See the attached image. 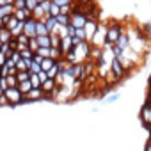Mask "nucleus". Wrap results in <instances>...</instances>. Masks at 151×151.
<instances>
[{
    "label": "nucleus",
    "instance_id": "obj_1",
    "mask_svg": "<svg viewBox=\"0 0 151 151\" xmlns=\"http://www.w3.org/2000/svg\"><path fill=\"white\" fill-rule=\"evenodd\" d=\"M4 94H6L7 100H9V107H16V105H22V103H23V93L20 91L18 86H14V87H7Z\"/></svg>",
    "mask_w": 151,
    "mask_h": 151
},
{
    "label": "nucleus",
    "instance_id": "obj_2",
    "mask_svg": "<svg viewBox=\"0 0 151 151\" xmlns=\"http://www.w3.org/2000/svg\"><path fill=\"white\" fill-rule=\"evenodd\" d=\"M121 32H123V27H121L119 23L112 22V25L107 27V39H105L103 46H110V45H114V43L117 41V37H119Z\"/></svg>",
    "mask_w": 151,
    "mask_h": 151
},
{
    "label": "nucleus",
    "instance_id": "obj_3",
    "mask_svg": "<svg viewBox=\"0 0 151 151\" xmlns=\"http://www.w3.org/2000/svg\"><path fill=\"white\" fill-rule=\"evenodd\" d=\"M126 68L123 66V62L119 60V57H114L112 62H110V73H112V77L114 80H121L123 77H126Z\"/></svg>",
    "mask_w": 151,
    "mask_h": 151
},
{
    "label": "nucleus",
    "instance_id": "obj_4",
    "mask_svg": "<svg viewBox=\"0 0 151 151\" xmlns=\"http://www.w3.org/2000/svg\"><path fill=\"white\" fill-rule=\"evenodd\" d=\"M89 16L84 13V11H71V25L75 27H84L87 23Z\"/></svg>",
    "mask_w": 151,
    "mask_h": 151
},
{
    "label": "nucleus",
    "instance_id": "obj_5",
    "mask_svg": "<svg viewBox=\"0 0 151 151\" xmlns=\"http://www.w3.org/2000/svg\"><path fill=\"white\" fill-rule=\"evenodd\" d=\"M43 94L45 91L41 87H32L29 93L23 94V103H29V101H36V100H43Z\"/></svg>",
    "mask_w": 151,
    "mask_h": 151
},
{
    "label": "nucleus",
    "instance_id": "obj_6",
    "mask_svg": "<svg viewBox=\"0 0 151 151\" xmlns=\"http://www.w3.org/2000/svg\"><path fill=\"white\" fill-rule=\"evenodd\" d=\"M36 23H37V20H36L34 16H30V18H27V20H25L23 32H25L29 37H34V36H37V32H36Z\"/></svg>",
    "mask_w": 151,
    "mask_h": 151
},
{
    "label": "nucleus",
    "instance_id": "obj_7",
    "mask_svg": "<svg viewBox=\"0 0 151 151\" xmlns=\"http://www.w3.org/2000/svg\"><path fill=\"white\" fill-rule=\"evenodd\" d=\"M98 22L96 20H87V23L84 25V29H86V36H87V41H91L93 37H94V34H96V30H98Z\"/></svg>",
    "mask_w": 151,
    "mask_h": 151
},
{
    "label": "nucleus",
    "instance_id": "obj_8",
    "mask_svg": "<svg viewBox=\"0 0 151 151\" xmlns=\"http://www.w3.org/2000/svg\"><path fill=\"white\" fill-rule=\"evenodd\" d=\"M60 50H62V53H68L69 50H73L71 36H60Z\"/></svg>",
    "mask_w": 151,
    "mask_h": 151
},
{
    "label": "nucleus",
    "instance_id": "obj_9",
    "mask_svg": "<svg viewBox=\"0 0 151 151\" xmlns=\"http://www.w3.org/2000/svg\"><path fill=\"white\" fill-rule=\"evenodd\" d=\"M18 20H22V22H25L27 18H30L32 16V11L29 9V7H22V9H14V13H13Z\"/></svg>",
    "mask_w": 151,
    "mask_h": 151
},
{
    "label": "nucleus",
    "instance_id": "obj_10",
    "mask_svg": "<svg viewBox=\"0 0 151 151\" xmlns=\"http://www.w3.org/2000/svg\"><path fill=\"white\" fill-rule=\"evenodd\" d=\"M140 119H142V123H144L146 126L151 124V107H149V105H144V107H142V110H140Z\"/></svg>",
    "mask_w": 151,
    "mask_h": 151
},
{
    "label": "nucleus",
    "instance_id": "obj_11",
    "mask_svg": "<svg viewBox=\"0 0 151 151\" xmlns=\"http://www.w3.org/2000/svg\"><path fill=\"white\" fill-rule=\"evenodd\" d=\"M18 22H22V20H18L14 14H7V16H4V27H7L9 30L14 29V27L18 25Z\"/></svg>",
    "mask_w": 151,
    "mask_h": 151
},
{
    "label": "nucleus",
    "instance_id": "obj_12",
    "mask_svg": "<svg viewBox=\"0 0 151 151\" xmlns=\"http://www.w3.org/2000/svg\"><path fill=\"white\" fill-rule=\"evenodd\" d=\"M116 45H117L119 48H123V50L128 48V46H130V37H128V34H126V32H121L119 37H117V41H116Z\"/></svg>",
    "mask_w": 151,
    "mask_h": 151
},
{
    "label": "nucleus",
    "instance_id": "obj_13",
    "mask_svg": "<svg viewBox=\"0 0 151 151\" xmlns=\"http://www.w3.org/2000/svg\"><path fill=\"white\" fill-rule=\"evenodd\" d=\"M55 86H57V82H55V78H46V80H45V82L41 84V89H43L45 93H52Z\"/></svg>",
    "mask_w": 151,
    "mask_h": 151
},
{
    "label": "nucleus",
    "instance_id": "obj_14",
    "mask_svg": "<svg viewBox=\"0 0 151 151\" xmlns=\"http://www.w3.org/2000/svg\"><path fill=\"white\" fill-rule=\"evenodd\" d=\"M57 22H59V25H69L71 23V13H59Z\"/></svg>",
    "mask_w": 151,
    "mask_h": 151
},
{
    "label": "nucleus",
    "instance_id": "obj_15",
    "mask_svg": "<svg viewBox=\"0 0 151 151\" xmlns=\"http://www.w3.org/2000/svg\"><path fill=\"white\" fill-rule=\"evenodd\" d=\"M14 13V6L13 4H4V6H0V18H4L7 14H13Z\"/></svg>",
    "mask_w": 151,
    "mask_h": 151
},
{
    "label": "nucleus",
    "instance_id": "obj_16",
    "mask_svg": "<svg viewBox=\"0 0 151 151\" xmlns=\"http://www.w3.org/2000/svg\"><path fill=\"white\" fill-rule=\"evenodd\" d=\"M36 32H37V36H41V34H50V30H48L45 20H37V23H36Z\"/></svg>",
    "mask_w": 151,
    "mask_h": 151
},
{
    "label": "nucleus",
    "instance_id": "obj_17",
    "mask_svg": "<svg viewBox=\"0 0 151 151\" xmlns=\"http://www.w3.org/2000/svg\"><path fill=\"white\" fill-rule=\"evenodd\" d=\"M11 37H13V34H11V30H9L7 27H0V41H2V43H7Z\"/></svg>",
    "mask_w": 151,
    "mask_h": 151
},
{
    "label": "nucleus",
    "instance_id": "obj_18",
    "mask_svg": "<svg viewBox=\"0 0 151 151\" xmlns=\"http://www.w3.org/2000/svg\"><path fill=\"white\" fill-rule=\"evenodd\" d=\"M36 37H37V43H39V46H52L50 34H41V36H36Z\"/></svg>",
    "mask_w": 151,
    "mask_h": 151
},
{
    "label": "nucleus",
    "instance_id": "obj_19",
    "mask_svg": "<svg viewBox=\"0 0 151 151\" xmlns=\"http://www.w3.org/2000/svg\"><path fill=\"white\" fill-rule=\"evenodd\" d=\"M101 53H103V50H101L100 46H94V48H91V55H89V59H94L96 62H100Z\"/></svg>",
    "mask_w": 151,
    "mask_h": 151
},
{
    "label": "nucleus",
    "instance_id": "obj_20",
    "mask_svg": "<svg viewBox=\"0 0 151 151\" xmlns=\"http://www.w3.org/2000/svg\"><path fill=\"white\" fill-rule=\"evenodd\" d=\"M55 62H57V60H55L53 57H45V59H43V62H41V69L48 71V69H50V68H52Z\"/></svg>",
    "mask_w": 151,
    "mask_h": 151
},
{
    "label": "nucleus",
    "instance_id": "obj_21",
    "mask_svg": "<svg viewBox=\"0 0 151 151\" xmlns=\"http://www.w3.org/2000/svg\"><path fill=\"white\" fill-rule=\"evenodd\" d=\"M119 98H121V94H119V93H112L110 96H103V103L110 105V103H116Z\"/></svg>",
    "mask_w": 151,
    "mask_h": 151
},
{
    "label": "nucleus",
    "instance_id": "obj_22",
    "mask_svg": "<svg viewBox=\"0 0 151 151\" xmlns=\"http://www.w3.org/2000/svg\"><path fill=\"white\" fill-rule=\"evenodd\" d=\"M32 16L36 18V20H43V16H45V11H43V7L37 4L34 9H32Z\"/></svg>",
    "mask_w": 151,
    "mask_h": 151
},
{
    "label": "nucleus",
    "instance_id": "obj_23",
    "mask_svg": "<svg viewBox=\"0 0 151 151\" xmlns=\"http://www.w3.org/2000/svg\"><path fill=\"white\" fill-rule=\"evenodd\" d=\"M18 87H20V91H22L23 94H25V93H29V91L32 89V84H30V78H29V80H23V82H20V84H18Z\"/></svg>",
    "mask_w": 151,
    "mask_h": 151
},
{
    "label": "nucleus",
    "instance_id": "obj_24",
    "mask_svg": "<svg viewBox=\"0 0 151 151\" xmlns=\"http://www.w3.org/2000/svg\"><path fill=\"white\" fill-rule=\"evenodd\" d=\"M30 84H32V87H41V78H39V75L37 73H32L30 71Z\"/></svg>",
    "mask_w": 151,
    "mask_h": 151
},
{
    "label": "nucleus",
    "instance_id": "obj_25",
    "mask_svg": "<svg viewBox=\"0 0 151 151\" xmlns=\"http://www.w3.org/2000/svg\"><path fill=\"white\" fill-rule=\"evenodd\" d=\"M23 25H25V22H18V25H16L14 29H11V34H13V37H18V36L23 32Z\"/></svg>",
    "mask_w": 151,
    "mask_h": 151
},
{
    "label": "nucleus",
    "instance_id": "obj_26",
    "mask_svg": "<svg viewBox=\"0 0 151 151\" xmlns=\"http://www.w3.org/2000/svg\"><path fill=\"white\" fill-rule=\"evenodd\" d=\"M27 46H29V48H30L32 52H36V50L39 48V43H37V37H36V36H34V37H29V45H27Z\"/></svg>",
    "mask_w": 151,
    "mask_h": 151
},
{
    "label": "nucleus",
    "instance_id": "obj_27",
    "mask_svg": "<svg viewBox=\"0 0 151 151\" xmlns=\"http://www.w3.org/2000/svg\"><path fill=\"white\" fill-rule=\"evenodd\" d=\"M75 36L80 37V39H87V36H86V29H84V27H77V30H75Z\"/></svg>",
    "mask_w": 151,
    "mask_h": 151
},
{
    "label": "nucleus",
    "instance_id": "obj_28",
    "mask_svg": "<svg viewBox=\"0 0 151 151\" xmlns=\"http://www.w3.org/2000/svg\"><path fill=\"white\" fill-rule=\"evenodd\" d=\"M60 13V6H57L55 2H52V6H50V14L52 16H57Z\"/></svg>",
    "mask_w": 151,
    "mask_h": 151
},
{
    "label": "nucleus",
    "instance_id": "obj_29",
    "mask_svg": "<svg viewBox=\"0 0 151 151\" xmlns=\"http://www.w3.org/2000/svg\"><path fill=\"white\" fill-rule=\"evenodd\" d=\"M7 84H9V87L18 86V78H16V75H7Z\"/></svg>",
    "mask_w": 151,
    "mask_h": 151
},
{
    "label": "nucleus",
    "instance_id": "obj_30",
    "mask_svg": "<svg viewBox=\"0 0 151 151\" xmlns=\"http://www.w3.org/2000/svg\"><path fill=\"white\" fill-rule=\"evenodd\" d=\"M39 6L43 7L45 13H50V6H52V0H43V2H39Z\"/></svg>",
    "mask_w": 151,
    "mask_h": 151
},
{
    "label": "nucleus",
    "instance_id": "obj_31",
    "mask_svg": "<svg viewBox=\"0 0 151 151\" xmlns=\"http://www.w3.org/2000/svg\"><path fill=\"white\" fill-rule=\"evenodd\" d=\"M9 57H11V59H13V60H14V62H18V60H20V59H22V53H20V50H13V52H11V55H9Z\"/></svg>",
    "mask_w": 151,
    "mask_h": 151
},
{
    "label": "nucleus",
    "instance_id": "obj_32",
    "mask_svg": "<svg viewBox=\"0 0 151 151\" xmlns=\"http://www.w3.org/2000/svg\"><path fill=\"white\" fill-rule=\"evenodd\" d=\"M16 68H18V71H22V69H29V66L25 64V59H23V57L16 62Z\"/></svg>",
    "mask_w": 151,
    "mask_h": 151
},
{
    "label": "nucleus",
    "instance_id": "obj_33",
    "mask_svg": "<svg viewBox=\"0 0 151 151\" xmlns=\"http://www.w3.org/2000/svg\"><path fill=\"white\" fill-rule=\"evenodd\" d=\"M37 4H39L37 0H25V6H27V7H29L30 11H32V9H34V7L37 6Z\"/></svg>",
    "mask_w": 151,
    "mask_h": 151
},
{
    "label": "nucleus",
    "instance_id": "obj_34",
    "mask_svg": "<svg viewBox=\"0 0 151 151\" xmlns=\"http://www.w3.org/2000/svg\"><path fill=\"white\" fill-rule=\"evenodd\" d=\"M30 71H32V73H39V71H41V64H39V62H34V60H32Z\"/></svg>",
    "mask_w": 151,
    "mask_h": 151
},
{
    "label": "nucleus",
    "instance_id": "obj_35",
    "mask_svg": "<svg viewBox=\"0 0 151 151\" xmlns=\"http://www.w3.org/2000/svg\"><path fill=\"white\" fill-rule=\"evenodd\" d=\"M52 2H55L57 6H64V4H73L75 0H52Z\"/></svg>",
    "mask_w": 151,
    "mask_h": 151
},
{
    "label": "nucleus",
    "instance_id": "obj_36",
    "mask_svg": "<svg viewBox=\"0 0 151 151\" xmlns=\"http://www.w3.org/2000/svg\"><path fill=\"white\" fill-rule=\"evenodd\" d=\"M7 57H9L7 53H2V52H0V66H4V64H6V60H7Z\"/></svg>",
    "mask_w": 151,
    "mask_h": 151
},
{
    "label": "nucleus",
    "instance_id": "obj_37",
    "mask_svg": "<svg viewBox=\"0 0 151 151\" xmlns=\"http://www.w3.org/2000/svg\"><path fill=\"white\" fill-rule=\"evenodd\" d=\"M147 34H151V20L147 22Z\"/></svg>",
    "mask_w": 151,
    "mask_h": 151
},
{
    "label": "nucleus",
    "instance_id": "obj_38",
    "mask_svg": "<svg viewBox=\"0 0 151 151\" xmlns=\"http://www.w3.org/2000/svg\"><path fill=\"white\" fill-rule=\"evenodd\" d=\"M37 2H43V0H37Z\"/></svg>",
    "mask_w": 151,
    "mask_h": 151
},
{
    "label": "nucleus",
    "instance_id": "obj_39",
    "mask_svg": "<svg viewBox=\"0 0 151 151\" xmlns=\"http://www.w3.org/2000/svg\"><path fill=\"white\" fill-rule=\"evenodd\" d=\"M149 82H151V77H149Z\"/></svg>",
    "mask_w": 151,
    "mask_h": 151
},
{
    "label": "nucleus",
    "instance_id": "obj_40",
    "mask_svg": "<svg viewBox=\"0 0 151 151\" xmlns=\"http://www.w3.org/2000/svg\"><path fill=\"white\" fill-rule=\"evenodd\" d=\"M0 77H2V73H0Z\"/></svg>",
    "mask_w": 151,
    "mask_h": 151
},
{
    "label": "nucleus",
    "instance_id": "obj_41",
    "mask_svg": "<svg viewBox=\"0 0 151 151\" xmlns=\"http://www.w3.org/2000/svg\"><path fill=\"white\" fill-rule=\"evenodd\" d=\"M0 45H2V41H0Z\"/></svg>",
    "mask_w": 151,
    "mask_h": 151
},
{
    "label": "nucleus",
    "instance_id": "obj_42",
    "mask_svg": "<svg viewBox=\"0 0 151 151\" xmlns=\"http://www.w3.org/2000/svg\"><path fill=\"white\" fill-rule=\"evenodd\" d=\"M149 4H151V0H149Z\"/></svg>",
    "mask_w": 151,
    "mask_h": 151
}]
</instances>
